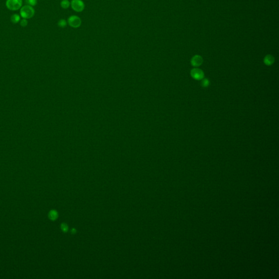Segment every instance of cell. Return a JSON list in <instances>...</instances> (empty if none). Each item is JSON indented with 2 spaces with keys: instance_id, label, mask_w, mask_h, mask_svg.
<instances>
[{
  "instance_id": "obj_1",
  "label": "cell",
  "mask_w": 279,
  "mask_h": 279,
  "mask_svg": "<svg viewBox=\"0 0 279 279\" xmlns=\"http://www.w3.org/2000/svg\"><path fill=\"white\" fill-rule=\"evenodd\" d=\"M20 14L22 18L29 19L34 17L35 14V10L30 5H25L22 6L20 9Z\"/></svg>"
},
{
  "instance_id": "obj_2",
  "label": "cell",
  "mask_w": 279,
  "mask_h": 279,
  "mask_svg": "<svg viewBox=\"0 0 279 279\" xmlns=\"http://www.w3.org/2000/svg\"><path fill=\"white\" fill-rule=\"evenodd\" d=\"M23 0H6V6L12 11H16L23 6Z\"/></svg>"
},
{
  "instance_id": "obj_3",
  "label": "cell",
  "mask_w": 279,
  "mask_h": 279,
  "mask_svg": "<svg viewBox=\"0 0 279 279\" xmlns=\"http://www.w3.org/2000/svg\"><path fill=\"white\" fill-rule=\"evenodd\" d=\"M67 23L70 26L73 28H77L81 25V19L77 15H72L68 18Z\"/></svg>"
},
{
  "instance_id": "obj_4",
  "label": "cell",
  "mask_w": 279,
  "mask_h": 279,
  "mask_svg": "<svg viewBox=\"0 0 279 279\" xmlns=\"http://www.w3.org/2000/svg\"><path fill=\"white\" fill-rule=\"evenodd\" d=\"M70 5L73 9L77 12H82L85 8V5L82 0H72Z\"/></svg>"
},
{
  "instance_id": "obj_5",
  "label": "cell",
  "mask_w": 279,
  "mask_h": 279,
  "mask_svg": "<svg viewBox=\"0 0 279 279\" xmlns=\"http://www.w3.org/2000/svg\"><path fill=\"white\" fill-rule=\"evenodd\" d=\"M190 74L191 77L196 80H201L204 78V73L202 70L198 68H195L191 70Z\"/></svg>"
},
{
  "instance_id": "obj_6",
  "label": "cell",
  "mask_w": 279,
  "mask_h": 279,
  "mask_svg": "<svg viewBox=\"0 0 279 279\" xmlns=\"http://www.w3.org/2000/svg\"><path fill=\"white\" fill-rule=\"evenodd\" d=\"M202 57L201 56L198 55H196L194 56L191 59V65L194 67H198L200 66L202 64Z\"/></svg>"
},
{
  "instance_id": "obj_7",
  "label": "cell",
  "mask_w": 279,
  "mask_h": 279,
  "mask_svg": "<svg viewBox=\"0 0 279 279\" xmlns=\"http://www.w3.org/2000/svg\"><path fill=\"white\" fill-rule=\"evenodd\" d=\"M263 61L264 64L267 66H271L274 62V57L271 55H267L264 58Z\"/></svg>"
},
{
  "instance_id": "obj_8",
  "label": "cell",
  "mask_w": 279,
  "mask_h": 279,
  "mask_svg": "<svg viewBox=\"0 0 279 279\" xmlns=\"http://www.w3.org/2000/svg\"><path fill=\"white\" fill-rule=\"evenodd\" d=\"M21 20V16L18 14H14L10 17V21L13 23H18Z\"/></svg>"
},
{
  "instance_id": "obj_9",
  "label": "cell",
  "mask_w": 279,
  "mask_h": 279,
  "mask_svg": "<svg viewBox=\"0 0 279 279\" xmlns=\"http://www.w3.org/2000/svg\"><path fill=\"white\" fill-rule=\"evenodd\" d=\"M49 217L50 219L52 220H55L58 217V213L55 210H52L50 212L49 214Z\"/></svg>"
},
{
  "instance_id": "obj_10",
  "label": "cell",
  "mask_w": 279,
  "mask_h": 279,
  "mask_svg": "<svg viewBox=\"0 0 279 279\" xmlns=\"http://www.w3.org/2000/svg\"><path fill=\"white\" fill-rule=\"evenodd\" d=\"M70 3L68 0H62L61 2V6L63 9H67L69 7Z\"/></svg>"
},
{
  "instance_id": "obj_11",
  "label": "cell",
  "mask_w": 279,
  "mask_h": 279,
  "mask_svg": "<svg viewBox=\"0 0 279 279\" xmlns=\"http://www.w3.org/2000/svg\"><path fill=\"white\" fill-rule=\"evenodd\" d=\"M67 25V22L64 19H61V20H59V22H58V26L59 27H61V28H64V27H66Z\"/></svg>"
},
{
  "instance_id": "obj_12",
  "label": "cell",
  "mask_w": 279,
  "mask_h": 279,
  "mask_svg": "<svg viewBox=\"0 0 279 279\" xmlns=\"http://www.w3.org/2000/svg\"><path fill=\"white\" fill-rule=\"evenodd\" d=\"M25 2L27 5H30L32 7L35 6L37 4V0H25Z\"/></svg>"
},
{
  "instance_id": "obj_13",
  "label": "cell",
  "mask_w": 279,
  "mask_h": 279,
  "mask_svg": "<svg viewBox=\"0 0 279 279\" xmlns=\"http://www.w3.org/2000/svg\"><path fill=\"white\" fill-rule=\"evenodd\" d=\"M201 81V85L204 87H207L210 85V82L207 79H202Z\"/></svg>"
},
{
  "instance_id": "obj_14",
  "label": "cell",
  "mask_w": 279,
  "mask_h": 279,
  "mask_svg": "<svg viewBox=\"0 0 279 279\" xmlns=\"http://www.w3.org/2000/svg\"><path fill=\"white\" fill-rule=\"evenodd\" d=\"M20 25L21 27H25L28 25V20L26 19H23L20 20Z\"/></svg>"
},
{
  "instance_id": "obj_15",
  "label": "cell",
  "mask_w": 279,
  "mask_h": 279,
  "mask_svg": "<svg viewBox=\"0 0 279 279\" xmlns=\"http://www.w3.org/2000/svg\"><path fill=\"white\" fill-rule=\"evenodd\" d=\"M61 229L63 231V232H67V231L68 230V227L66 224H62L61 225Z\"/></svg>"
}]
</instances>
